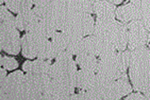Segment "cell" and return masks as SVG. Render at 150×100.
I'll return each mask as SVG.
<instances>
[{"instance_id":"6da1fadb","label":"cell","mask_w":150,"mask_h":100,"mask_svg":"<svg viewBox=\"0 0 150 100\" xmlns=\"http://www.w3.org/2000/svg\"><path fill=\"white\" fill-rule=\"evenodd\" d=\"M77 71V63L67 50L55 58L51 66L50 99H71L76 88Z\"/></svg>"},{"instance_id":"7a4b0ae2","label":"cell","mask_w":150,"mask_h":100,"mask_svg":"<svg viewBox=\"0 0 150 100\" xmlns=\"http://www.w3.org/2000/svg\"><path fill=\"white\" fill-rule=\"evenodd\" d=\"M0 46L10 55H17L21 50V37L15 17L6 6L0 7Z\"/></svg>"},{"instance_id":"3957f363","label":"cell","mask_w":150,"mask_h":100,"mask_svg":"<svg viewBox=\"0 0 150 100\" xmlns=\"http://www.w3.org/2000/svg\"><path fill=\"white\" fill-rule=\"evenodd\" d=\"M22 55L28 59L52 60V49L50 39L33 32H25L21 38Z\"/></svg>"},{"instance_id":"277c9868","label":"cell","mask_w":150,"mask_h":100,"mask_svg":"<svg viewBox=\"0 0 150 100\" xmlns=\"http://www.w3.org/2000/svg\"><path fill=\"white\" fill-rule=\"evenodd\" d=\"M144 46L131 50L129 64V77L136 91H143L149 83L148 70L146 63V51Z\"/></svg>"},{"instance_id":"5b68a950","label":"cell","mask_w":150,"mask_h":100,"mask_svg":"<svg viewBox=\"0 0 150 100\" xmlns=\"http://www.w3.org/2000/svg\"><path fill=\"white\" fill-rule=\"evenodd\" d=\"M24 79L25 74L22 71L12 72L4 80L0 81V98L24 99Z\"/></svg>"},{"instance_id":"8992f818","label":"cell","mask_w":150,"mask_h":100,"mask_svg":"<svg viewBox=\"0 0 150 100\" xmlns=\"http://www.w3.org/2000/svg\"><path fill=\"white\" fill-rule=\"evenodd\" d=\"M128 27V48L134 50L138 47L144 46L148 41L149 34L141 20L131 21Z\"/></svg>"},{"instance_id":"52a82bcc","label":"cell","mask_w":150,"mask_h":100,"mask_svg":"<svg viewBox=\"0 0 150 100\" xmlns=\"http://www.w3.org/2000/svg\"><path fill=\"white\" fill-rule=\"evenodd\" d=\"M96 73L114 80L126 75V73L122 71L119 63H118L117 52L114 55L110 56V57L104 58V59H98Z\"/></svg>"},{"instance_id":"ba28073f","label":"cell","mask_w":150,"mask_h":100,"mask_svg":"<svg viewBox=\"0 0 150 100\" xmlns=\"http://www.w3.org/2000/svg\"><path fill=\"white\" fill-rule=\"evenodd\" d=\"M67 16V0H51L49 18L56 31H62Z\"/></svg>"},{"instance_id":"9c48e42d","label":"cell","mask_w":150,"mask_h":100,"mask_svg":"<svg viewBox=\"0 0 150 100\" xmlns=\"http://www.w3.org/2000/svg\"><path fill=\"white\" fill-rule=\"evenodd\" d=\"M115 17L121 22H131L134 20H141V10L133 3H127L116 8Z\"/></svg>"},{"instance_id":"30bf717a","label":"cell","mask_w":150,"mask_h":100,"mask_svg":"<svg viewBox=\"0 0 150 100\" xmlns=\"http://www.w3.org/2000/svg\"><path fill=\"white\" fill-rule=\"evenodd\" d=\"M93 13L96 15V19L100 20H113L115 19L116 7L115 4L107 0L96 1L93 4Z\"/></svg>"},{"instance_id":"8fae6325","label":"cell","mask_w":150,"mask_h":100,"mask_svg":"<svg viewBox=\"0 0 150 100\" xmlns=\"http://www.w3.org/2000/svg\"><path fill=\"white\" fill-rule=\"evenodd\" d=\"M75 61L81 69H87L96 72L98 65V58L92 53L85 50H81L80 52L75 55Z\"/></svg>"},{"instance_id":"7c38bea8","label":"cell","mask_w":150,"mask_h":100,"mask_svg":"<svg viewBox=\"0 0 150 100\" xmlns=\"http://www.w3.org/2000/svg\"><path fill=\"white\" fill-rule=\"evenodd\" d=\"M95 78V71L80 68L76 74V88L79 90H90L94 85Z\"/></svg>"},{"instance_id":"4fadbf2b","label":"cell","mask_w":150,"mask_h":100,"mask_svg":"<svg viewBox=\"0 0 150 100\" xmlns=\"http://www.w3.org/2000/svg\"><path fill=\"white\" fill-rule=\"evenodd\" d=\"M132 91V86L127 80V75L115 79L113 81L112 86V95H111V100L112 99H120L123 96H127Z\"/></svg>"},{"instance_id":"5bb4252c","label":"cell","mask_w":150,"mask_h":100,"mask_svg":"<svg viewBox=\"0 0 150 100\" xmlns=\"http://www.w3.org/2000/svg\"><path fill=\"white\" fill-rule=\"evenodd\" d=\"M36 20V15L33 11V9L22 13H19L15 16V24L18 30L24 31V32H28L30 30L32 24Z\"/></svg>"},{"instance_id":"9a60e30c","label":"cell","mask_w":150,"mask_h":100,"mask_svg":"<svg viewBox=\"0 0 150 100\" xmlns=\"http://www.w3.org/2000/svg\"><path fill=\"white\" fill-rule=\"evenodd\" d=\"M52 49V58L55 59L58 55L67 50V40L62 31H56L50 38Z\"/></svg>"},{"instance_id":"2e32d148","label":"cell","mask_w":150,"mask_h":100,"mask_svg":"<svg viewBox=\"0 0 150 100\" xmlns=\"http://www.w3.org/2000/svg\"><path fill=\"white\" fill-rule=\"evenodd\" d=\"M127 45H128V27L126 24H124L121 21H118V28L114 40V46L117 51H124L126 50Z\"/></svg>"},{"instance_id":"e0dca14e","label":"cell","mask_w":150,"mask_h":100,"mask_svg":"<svg viewBox=\"0 0 150 100\" xmlns=\"http://www.w3.org/2000/svg\"><path fill=\"white\" fill-rule=\"evenodd\" d=\"M5 6L11 12L19 14L31 10L33 8V0H6Z\"/></svg>"},{"instance_id":"ac0fdd59","label":"cell","mask_w":150,"mask_h":100,"mask_svg":"<svg viewBox=\"0 0 150 100\" xmlns=\"http://www.w3.org/2000/svg\"><path fill=\"white\" fill-rule=\"evenodd\" d=\"M82 29H83L84 37L93 35L95 29V22L91 13H83L82 15Z\"/></svg>"},{"instance_id":"d6986e66","label":"cell","mask_w":150,"mask_h":100,"mask_svg":"<svg viewBox=\"0 0 150 100\" xmlns=\"http://www.w3.org/2000/svg\"><path fill=\"white\" fill-rule=\"evenodd\" d=\"M141 21L148 31H150V0H140Z\"/></svg>"},{"instance_id":"ffe728a7","label":"cell","mask_w":150,"mask_h":100,"mask_svg":"<svg viewBox=\"0 0 150 100\" xmlns=\"http://www.w3.org/2000/svg\"><path fill=\"white\" fill-rule=\"evenodd\" d=\"M0 63L1 67H4L7 70H14L18 67V61L14 57H9V56H1L0 58Z\"/></svg>"},{"instance_id":"44dd1931","label":"cell","mask_w":150,"mask_h":100,"mask_svg":"<svg viewBox=\"0 0 150 100\" xmlns=\"http://www.w3.org/2000/svg\"><path fill=\"white\" fill-rule=\"evenodd\" d=\"M126 99L127 100H145L147 98L144 94H142V93H140L139 91H137V92H135V93H132V94H130L129 96H127Z\"/></svg>"},{"instance_id":"7402d4cb","label":"cell","mask_w":150,"mask_h":100,"mask_svg":"<svg viewBox=\"0 0 150 100\" xmlns=\"http://www.w3.org/2000/svg\"><path fill=\"white\" fill-rule=\"evenodd\" d=\"M146 63H147V70H148L149 83H150V50H149V48L146 51Z\"/></svg>"},{"instance_id":"603a6c76","label":"cell","mask_w":150,"mask_h":100,"mask_svg":"<svg viewBox=\"0 0 150 100\" xmlns=\"http://www.w3.org/2000/svg\"><path fill=\"white\" fill-rule=\"evenodd\" d=\"M6 71H7V69H5L4 67H1V69H0V81H1V80H4L7 77Z\"/></svg>"},{"instance_id":"cb8c5ba5","label":"cell","mask_w":150,"mask_h":100,"mask_svg":"<svg viewBox=\"0 0 150 100\" xmlns=\"http://www.w3.org/2000/svg\"><path fill=\"white\" fill-rule=\"evenodd\" d=\"M142 92H143V94L146 96L147 99H150V85H148Z\"/></svg>"},{"instance_id":"d4e9b609","label":"cell","mask_w":150,"mask_h":100,"mask_svg":"<svg viewBox=\"0 0 150 100\" xmlns=\"http://www.w3.org/2000/svg\"><path fill=\"white\" fill-rule=\"evenodd\" d=\"M107 1H109L113 4H120V3H122L124 0H107Z\"/></svg>"},{"instance_id":"484cf974","label":"cell","mask_w":150,"mask_h":100,"mask_svg":"<svg viewBox=\"0 0 150 100\" xmlns=\"http://www.w3.org/2000/svg\"><path fill=\"white\" fill-rule=\"evenodd\" d=\"M130 2L133 3L134 5H136L137 7H139L140 8V0H130Z\"/></svg>"},{"instance_id":"4316f807","label":"cell","mask_w":150,"mask_h":100,"mask_svg":"<svg viewBox=\"0 0 150 100\" xmlns=\"http://www.w3.org/2000/svg\"><path fill=\"white\" fill-rule=\"evenodd\" d=\"M5 1H6V0H0V3L3 4V3H5Z\"/></svg>"},{"instance_id":"83f0119b","label":"cell","mask_w":150,"mask_h":100,"mask_svg":"<svg viewBox=\"0 0 150 100\" xmlns=\"http://www.w3.org/2000/svg\"><path fill=\"white\" fill-rule=\"evenodd\" d=\"M148 48H149V50H150V42H149V45H148Z\"/></svg>"}]
</instances>
